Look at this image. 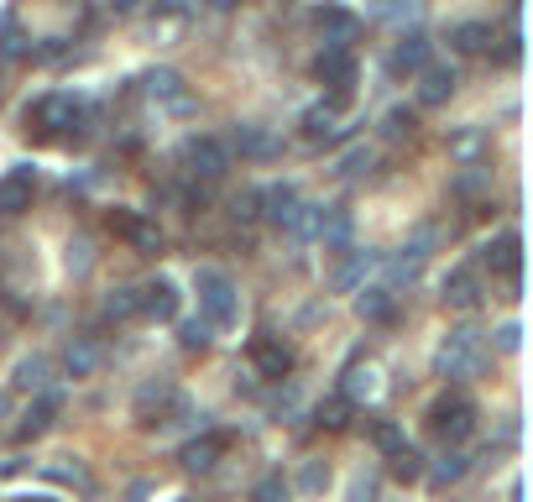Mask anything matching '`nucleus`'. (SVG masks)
I'll list each match as a JSON object with an SVG mask.
<instances>
[{
    "instance_id": "nucleus-29",
    "label": "nucleus",
    "mask_w": 533,
    "mask_h": 502,
    "mask_svg": "<svg viewBox=\"0 0 533 502\" xmlns=\"http://www.w3.org/2000/svg\"><path fill=\"white\" fill-rule=\"evenodd\" d=\"M16 387H27V393L37 387V393H42V387H48V356H27V361H21V367H16Z\"/></svg>"
},
{
    "instance_id": "nucleus-25",
    "label": "nucleus",
    "mask_w": 533,
    "mask_h": 502,
    "mask_svg": "<svg viewBox=\"0 0 533 502\" xmlns=\"http://www.w3.org/2000/svg\"><path fill=\"white\" fill-rule=\"evenodd\" d=\"M413 131H419V110H408V105H392L387 116H382V136H387V142H408Z\"/></svg>"
},
{
    "instance_id": "nucleus-12",
    "label": "nucleus",
    "mask_w": 533,
    "mask_h": 502,
    "mask_svg": "<svg viewBox=\"0 0 533 502\" xmlns=\"http://www.w3.org/2000/svg\"><path fill=\"white\" fill-rule=\"evenodd\" d=\"M225 450H230V440L220 435V429H210V435H194L189 445H183L178 461H183V471H210Z\"/></svg>"
},
{
    "instance_id": "nucleus-6",
    "label": "nucleus",
    "mask_w": 533,
    "mask_h": 502,
    "mask_svg": "<svg viewBox=\"0 0 533 502\" xmlns=\"http://www.w3.org/2000/svg\"><path fill=\"white\" fill-rule=\"evenodd\" d=\"M257 204H262V215H267L272 225H288V231H298L304 199H298V189H293V184H272V189H262V194H257Z\"/></svg>"
},
{
    "instance_id": "nucleus-31",
    "label": "nucleus",
    "mask_w": 533,
    "mask_h": 502,
    "mask_svg": "<svg viewBox=\"0 0 533 502\" xmlns=\"http://www.w3.org/2000/svg\"><path fill=\"white\" fill-rule=\"evenodd\" d=\"M105 314H110V319L142 314V293H136V288H115V293H110V299H105Z\"/></svg>"
},
{
    "instance_id": "nucleus-27",
    "label": "nucleus",
    "mask_w": 533,
    "mask_h": 502,
    "mask_svg": "<svg viewBox=\"0 0 533 502\" xmlns=\"http://www.w3.org/2000/svg\"><path fill=\"white\" fill-rule=\"evenodd\" d=\"M387 461H392L387 471H392V476H398V482H419V476H424V455H419V450H413V445H403V450H392V455H387Z\"/></svg>"
},
{
    "instance_id": "nucleus-19",
    "label": "nucleus",
    "mask_w": 533,
    "mask_h": 502,
    "mask_svg": "<svg viewBox=\"0 0 533 502\" xmlns=\"http://www.w3.org/2000/svg\"><path fill=\"white\" fill-rule=\"evenodd\" d=\"M136 293H142V314H152V319H178V288H173L168 278H157V283L136 288Z\"/></svg>"
},
{
    "instance_id": "nucleus-8",
    "label": "nucleus",
    "mask_w": 533,
    "mask_h": 502,
    "mask_svg": "<svg viewBox=\"0 0 533 502\" xmlns=\"http://www.w3.org/2000/svg\"><path fill=\"white\" fill-rule=\"evenodd\" d=\"M251 361H257V372L267 382H283L293 372V346H283V340H272V335H257L251 340Z\"/></svg>"
},
{
    "instance_id": "nucleus-3",
    "label": "nucleus",
    "mask_w": 533,
    "mask_h": 502,
    "mask_svg": "<svg viewBox=\"0 0 533 502\" xmlns=\"http://www.w3.org/2000/svg\"><path fill=\"white\" fill-rule=\"evenodd\" d=\"M429 429L445 445H460V440H471V429H476V408L460 393H445V398L429 403Z\"/></svg>"
},
{
    "instance_id": "nucleus-18",
    "label": "nucleus",
    "mask_w": 533,
    "mask_h": 502,
    "mask_svg": "<svg viewBox=\"0 0 533 502\" xmlns=\"http://www.w3.org/2000/svg\"><path fill=\"white\" fill-rule=\"evenodd\" d=\"M356 314L372 319V325H392V319H398V293L392 288H361L356 293Z\"/></svg>"
},
{
    "instance_id": "nucleus-23",
    "label": "nucleus",
    "mask_w": 533,
    "mask_h": 502,
    "mask_svg": "<svg viewBox=\"0 0 533 502\" xmlns=\"http://www.w3.org/2000/svg\"><path fill=\"white\" fill-rule=\"evenodd\" d=\"M366 267H372V257H366V251H351V257H345V262L335 267L330 288H335V293H356V288L366 283Z\"/></svg>"
},
{
    "instance_id": "nucleus-14",
    "label": "nucleus",
    "mask_w": 533,
    "mask_h": 502,
    "mask_svg": "<svg viewBox=\"0 0 533 502\" xmlns=\"http://www.w3.org/2000/svg\"><path fill=\"white\" fill-rule=\"evenodd\" d=\"M314 27L324 32V42H330V48H345V42L361 32V21L345 11V6H319V11H314Z\"/></svg>"
},
{
    "instance_id": "nucleus-13",
    "label": "nucleus",
    "mask_w": 533,
    "mask_h": 502,
    "mask_svg": "<svg viewBox=\"0 0 533 502\" xmlns=\"http://www.w3.org/2000/svg\"><path fill=\"white\" fill-rule=\"evenodd\" d=\"M455 68L450 63H424L419 68V105H445L455 95Z\"/></svg>"
},
{
    "instance_id": "nucleus-34",
    "label": "nucleus",
    "mask_w": 533,
    "mask_h": 502,
    "mask_svg": "<svg viewBox=\"0 0 533 502\" xmlns=\"http://www.w3.org/2000/svg\"><path fill=\"white\" fill-rule=\"evenodd\" d=\"M298 487H304V492H324V487H330V466L309 461L304 471H298Z\"/></svg>"
},
{
    "instance_id": "nucleus-10",
    "label": "nucleus",
    "mask_w": 533,
    "mask_h": 502,
    "mask_svg": "<svg viewBox=\"0 0 533 502\" xmlns=\"http://www.w3.org/2000/svg\"><path fill=\"white\" fill-rule=\"evenodd\" d=\"M314 79L345 95V89L356 84V58H351V48H324V53L314 58Z\"/></svg>"
},
{
    "instance_id": "nucleus-40",
    "label": "nucleus",
    "mask_w": 533,
    "mask_h": 502,
    "mask_svg": "<svg viewBox=\"0 0 533 502\" xmlns=\"http://www.w3.org/2000/svg\"><path fill=\"white\" fill-rule=\"evenodd\" d=\"M27 502H53V497H27Z\"/></svg>"
},
{
    "instance_id": "nucleus-30",
    "label": "nucleus",
    "mask_w": 533,
    "mask_h": 502,
    "mask_svg": "<svg viewBox=\"0 0 533 502\" xmlns=\"http://www.w3.org/2000/svg\"><path fill=\"white\" fill-rule=\"evenodd\" d=\"M466 471H471V461H466V455H460V450H450L445 461L434 466V487H455V482H460V476H466Z\"/></svg>"
},
{
    "instance_id": "nucleus-22",
    "label": "nucleus",
    "mask_w": 533,
    "mask_h": 502,
    "mask_svg": "<svg viewBox=\"0 0 533 502\" xmlns=\"http://www.w3.org/2000/svg\"><path fill=\"white\" fill-rule=\"evenodd\" d=\"M168 408H178L173 387H142V398H136V419H142V424H162Z\"/></svg>"
},
{
    "instance_id": "nucleus-9",
    "label": "nucleus",
    "mask_w": 533,
    "mask_h": 502,
    "mask_svg": "<svg viewBox=\"0 0 533 502\" xmlns=\"http://www.w3.org/2000/svg\"><path fill=\"white\" fill-rule=\"evenodd\" d=\"M37 194V173L32 168H11L0 178V215H27Z\"/></svg>"
},
{
    "instance_id": "nucleus-5",
    "label": "nucleus",
    "mask_w": 533,
    "mask_h": 502,
    "mask_svg": "<svg viewBox=\"0 0 533 502\" xmlns=\"http://www.w3.org/2000/svg\"><path fill=\"white\" fill-rule=\"evenodd\" d=\"M481 367V340H476V330H455L445 346H439V356H434V372L439 377H471Z\"/></svg>"
},
{
    "instance_id": "nucleus-11",
    "label": "nucleus",
    "mask_w": 533,
    "mask_h": 502,
    "mask_svg": "<svg viewBox=\"0 0 533 502\" xmlns=\"http://www.w3.org/2000/svg\"><path fill=\"white\" fill-rule=\"evenodd\" d=\"M58 408H63V398L53 393V387H42V393L32 398V408H27V414H21L16 435H21V440H37V435H48V429H53V419H58Z\"/></svg>"
},
{
    "instance_id": "nucleus-39",
    "label": "nucleus",
    "mask_w": 533,
    "mask_h": 502,
    "mask_svg": "<svg viewBox=\"0 0 533 502\" xmlns=\"http://www.w3.org/2000/svg\"><path fill=\"white\" fill-rule=\"evenodd\" d=\"M136 6V0H115V11H131Z\"/></svg>"
},
{
    "instance_id": "nucleus-15",
    "label": "nucleus",
    "mask_w": 533,
    "mask_h": 502,
    "mask_svg": "<svg viewBox=\"0 0 533 502\" xmlns=\"http://www.w3.org/2000/svg\"><path fill=\"white\" fill-rule=\"evenodd\" d=\"M424 63H429V37H424V32H413V37H403L398 48H392L387 74H392V79H403V74H419Z\"/></svg>"
},
{
    "instance_id": "nucleus-32",
    "label": "nucleus",
    "mask_w": 533,
    "mask_h": 502,
    "mask_svg": "<svg viewBox=\"0 0 533 502\" xmlns=\"http://www.w3.org/2000/svg\"><path fill=\"white\" fill-rule=\"evenodd\" d=\"M251 502H288V482H283V471H272L257 482V492H251Z\"/></svg>"
},
{
    "instance_id": "nucleus-35",
    "label": "nucleus",
    "mask_w": 533,
    "mask_h": 502,
    "mask_svg": "<svg viewBox=\"0 0 533 502\" xmlns=\"http://www.w3.org/2000/svg\"><path fill=\"white\" fill-rule=\"evenodd\" d=\"M372 440H377V450H382V455H392V450H403V445H408L398 424H377V429H372Z\"/></svg>"
},
{
    "instance_id": "nucleus-4",
    "label": "nucleus",
    "mask_w": 533,
    "mask_h": 502,
    "mask_svg": "<svg viewBox=\"0 0 533 502\" xmlns=\"http://www.w3.org/2000/svg\"><path fill=\"white\" fill-rule=\"evenodd\" d=\"M79 121V100L74 95H37L32 105H27V126L37 131V136H58L63 126H74Z\"/></svg>"
},
{
    "instance_id": "nucleus-28",
    "label": "nucleus",
    "mask_w": 533,
    "mask_h": 502,
    "mask_svg": "<svg viewBox=\"0 0 533 502\" xmlns=\"http://www.w3.org/2000/svg\"><path fill=\"white\" fill-rule=\"evenodd\" d=\"M210 330H215V325H210L204 314H199V319H178V340H183V351H204V346H210Z\"/></svg>"
},
{
    "instance_id": "nucleus-1",
    "label": "nucleus",
    "mask_w": 533,
    "mask_h": 502,
    "mask_svg": "<svg viewBox=\"0 0 533 502\" xmlns=\"http://www.w3.org/2000/svg\"><path fill=\"white\" fill-rule=\"evenodd\" d=\"M194 293H199V309H204V319H210L215 330H230V325H236V314H241L236 283H230L220 267H199V272H194Z\"/></svg>"
},
{
    "instance_id": "nucleus-33",
    "label": "nucleus",
    "mask_w": 533,
    "mask_h": 502,
    "mask_svg": "<svg viewBox=\"0 0 533 502\" xmlns=\"http://www.w3.org/2000/svg\"><path fill=\"white\" fill-rule=\"evenodd\" d=\"M330 110L335 105H319V110L304 116V136H309V142H324V136H330Z\"/></svg>"
},
{
    "instance_id": "nucleus-38",
    "label": "nucleus",
    "mask_w": 533,
    "mask_h": 502,
    "mask_svg": "<svg viewBox=\"0 0 533 502\" xmlns=\"http://www.w3.org/2000/svg\"><path fill=\"white\" fill-rule=\"evenodd\" d=\"M210 6H215V11H230V6H236V0H210Z\"/></svg>"
},
{
    "instance_id": "nucleus-24",
    "label": "nucleus",
    "mask_w": 533,
    "mask_h": 502,
    "mask_svg": "<svg viewBox=\"0 0 533 502\" xmlns=\"http://www.w3.org/2000/svg\"><path fill=\"white\" fill-rule=\"evenodd\" d=\"M95 367H100V351L89 346V340H74V346L63 351V372L68 377H95Z\"/></svg>"
},
{
    "instance_id": "nucleus-7",
    "label": "nucleus",
    "mask_w": 533,
    "mask_h": 502,
    "mask_svg": "<svg viewBox=\"0 0 533 502\" xmlns=\"http://www.w3.org/2000/svg\"><path fill=\"white\" fill-rule=\"evenodd\" d=\"M110 231L126 236L136 251H162V231L147 215H136V210H110Z\"/></svg>"
},
{
    "instance_id": "nucleus-37",
    "label": "nucleus",
    "mask_w": 533,
    "mask_h": 502,
    "mask_svg": "<svg viewBox=\"0 0 533 502\" xmlns=\"http://www.w3.org/2000/svg\"><path fill=\"white\" fill-rule=\"evenodd\" d=\"M351 502H377V482H372V476H361V482L351 487Z\"/></svg>"
},
{
    "instance_id": "nucleus-26",
    "label": "nucleus",
    "mask_w": 533,
    "mask_h": 502,
    "mask_svg": "<svg viewBox=\"0 0 533 502\" xmlns=\"http://www.w3.org/2000/svg\"><path fill=\"white\" fill-rule=\"evenodd\" d=\"M351 414H356L351 393H335V398L319 403V424H324V429H345V424H351Z\"/></svg>"
},
{
    "instance_id": "nucleus-21",
    "label": "nucleus",
    "mask_w": 533,
    "mask_h": 502,
    "mask_svg": "<svg viewBox=\"0 0 533 502\" xmlns=\"http://www.w3.org/2000/svg\"><path fill=\"white\" fill-rule=\"evenodd\" d=\"M450 48L455 53H486V48H492V27H486V21H455V27H450Z\"/></svg>"
},
{
    "instance_id": "nucleus-16",
    "label": "nucleus",
    "mask_w": 533,
    "mask_h": 502,
    "mask_svg": "<svg viewBox=\"0 0 533 502\" xmlns=\"http://www.w3.org/2000/svg\"><path fill=\"white\" fill-rule=\"evenodd\" d=\"M486 267L492 272H507L513 278V288H518V278H523V241L507 231V236H497L492 246H486Z\"/></svg>"
},
{
    "instance_id": "nucleus-20",
    "label": "nucleus",
    "mask_w": 533,
    "mask_h": 502,
    "mask_svg": "<svg viewBox=\"0 0 533 502\" xmlns=\"http://www.w3.org/2000/svg\"><path fill=\"white\" fill-rule=\"evenodd\" d=\"M445 304H450V309H476V304H481V283H476V272H466V267L450 272V278H445Z\"/></svg>"
},
{
    "instance_id": "nucleus-17",
    "label": "nucleus",
    "mask_w": 533,
    "mask_h": 502,
    "mask_svg": "<svg viewBox=\"0 0 533 502\" xmlns=\"http://www.w3.org/2000/svg\"><path fill=\"white\" fill-rule=\"evenodd\" d=\"M236 152L246 157V163H272L283 147H277V136L267 126H236Z\"/></svg>"
},
{
    "instance_id": "nucleus-36",
    "label": "nucleus",
    "mask_w": 533,
    "mask_h": 502,
    "mask_svg": "<svg viewBox=\"0 0 533 502\" xmlns=\"http://www.w3.org/2000/svg\"><path fill=\"white\" fill-rule=\"evenodd\" d=\"M366 168H372V152H366V147H356V152H345V163H340V173H345V178H361Z\"/></svg>"
},
{
    "instance_id": "nucleus-2",
    "label": "nucleus",
    "mask_w": 533,
    "mask_h": 502,
    "mask_svg": "<svg viewBox=\"0 0 533 502\" xmlns=\"http://www.w3.org/2000/svg\"><path fill=\"white\" fill-rule=\"evenodd\" d=\"M178 163L194 178H204V184H215V178L230 173V147L220 142V136H189V142L178 147Z\"/></svg>"
}]
</instances>
